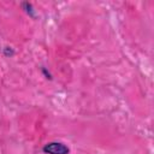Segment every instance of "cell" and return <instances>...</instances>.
I'll list each match as a JSON object with an SVG mask.
<instances>
[{
	"label": "cell",
	"instance_id": "3957f363",
	"mask_svg": "<svg viewBox=\"0 0 154 154\" xmlns=\"http://www.w3.org/2000/svg\"><path fill=\"white\" fill-rule=\"evenodd\" d=\"M4 54H5V57H12L14 54V52L11 47H5L4 48Z\"/></svg>",
	"mask_w": 154,
	"mask_h": 154
},
{
	"label": "cell",
	"instance_id": "6da1fadb",
	"mask_svg": "<svg viewBox=\"0 0 154 154\" xmlns=\"http://www.w3.org/2000/svg\"><path fill=\"white\" fill-rule=\"evenodd\" d=\"M42 150L46 154H69L70 153L69 147L61 142H49L43 146Z\"/></svg>",
	"mask_w": 154,
	"mask_h": 154
},
{
	"label": "cell",
	"instance_id": "7a4b0ae2",
	"mask_svg": "<svg viewBox=\"0 0 154 154\" xmlns=\"http://www.w3.org/2000/svg\"><path fill=\"white\" fill-rule=\"evenodd\" d=\"M22 8L24 10V12L26 13V14H29L30 17H35V10H34V7H32V5L31 4H29V2H22Z\"/></svg>",
	"mask_w": 154,
	"mask_h": 154
},
{
	"label": "cell",
	"instance_id": "277c9868",
	"mask_svg": "<svg viewBox=\"0 0 154 154\" xmlns=\"http://www.w3.org/2000/svg\"><path fill=\"white\" fill-rule=\"evenodd\" d=\"M42 72L45 73V76H46V78H52V76H51V73L49 72H47V70H46V67H42Z\"/></svg>",
	"mask_w": 154,
	"mask_h": 154
}]
</instances>
